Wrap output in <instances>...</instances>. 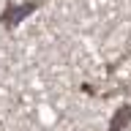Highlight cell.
Segmentation results:
<instances>
[{"label": "cell", "instance_id": "6da1fadb", "mask_svg": "<svg viewBox=\"0 0 131 131\" xmlns=\"http://www.w3.org/2000/svg\"><path fill=\"white\" fill-rule=\"evenodd\" d=\"M38 8V0H33V3H8L6 11L0 14V22L6 25V27H16V25L22 22L27 14H33Z\"/></svg>", "mask_w": 131, "mask_h": 131}, {"label": "cell", "instance_id": "7a4b0ae2", "mask_svg": "<svg viewBox=\"0 0 131 131\" xmlns=\"http://www.w3.org/2000/svg\"><path fill=\"white\" fill-rule=\"evenodd\" d=\"M128 123H131V104H126V106H120V109H115V117H112V123H109V131H123Z\"/></svg>", "mask_w": 131, "mask_h": 131}]
</instances>
